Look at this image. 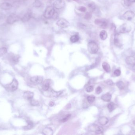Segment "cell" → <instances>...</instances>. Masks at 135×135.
Masks as SVG:
<instances>
[{
  "instance_id": "1",
  "label": "cell",
  "mask_w": 135,
  "mask_h": 135,
  "mask_svg": "<svg viewBox=\"0 0 135 135\" xmlns=\"http://www.w3.org/2000/svg\"><path fill=\"white\" fill-rule=\"evenodd\" d=\"M21 20V18L16 14L12 13L6 18V22L8 24L13 25Z\"/></svg>"
},
{
  "instance_id": "2",
  "label": "cell",
  "mask_w": 135,
  "mask_h": 135,
  "mask_svg": "<svg viewBox=\"0 0 135 135\" xmlns=\"http://www.w3.org/2000/svg\"><path fill=\"white\" fill-rule=\"evenodd\" d=\"M56 12L54 8L49 6L46 8L44 12V16L46 19H51L56 14Z\"/></svg>"
},
{
  "instance_id": "3",
  "label": "cell",
  "mask_w": 135,
  "mask_h": 135,
  "mask_svg": "<svg viewBox=\"0 0 135 135\" xmlns=\"http://www.w3.org/2000/svg\"><path fill=\"white\" fill-rule=\"evenodd\" d=\"M88 50L89 52L92 54H95L98 52L99 47L95 42L91 41L89 42L87 45Z\"/></svg>"
},
{
  "instance_id": "4",
  "label": "cell",
  "mask_w": 135,
  "mask_h": 135,
  "mask_svg": "<svg viewBox=\"0 0 135 135\" xmlns=\"http://www.w3.org/2000/svg\"><path fill=\"white\" fill-rule=\"evenodd\" d=\"M18 81L16 79H14L10 83L5 86V88L9 92H14L18 89Z\"/></svg>"
},
{
  "instance_id": "5",
  "label": "cell",
  "mask_w": 135,
  "mask_h": 135,
  "mask_svg": "<svg viewBox=\"0 0 135 135\" xmlns=\"http://www.w3.org/2000/svg\"><path fill=\"white\" fill-rule=\"evenodd\" d=\"M131 30V27L130 26L127 24H122L118 27V31L120 33H129Z\"/></svg>"
},
{
  "instance_id": "6",
  "label": "cell",
  "mask_w": 135,
  "mask_h": 135,
  "mask_svg": "<svg viewBox=\"0 0 135 135\" xmlns=\"http://www.w3.org/2000/svg\"><path fill=\"white\" fill-rule=\"evenodd\" d=\"M89 129L90 131L95 132L97 134L102 133L103 129L102 127L98 126L96 124H92L89 127Z\"/></svg>"
},
{
  "instance_id": "7",
  "label": "cell",
  "mask_w": 135,
  "mask_h": 135,
  "mask_svg": "<svg viewBox=\"0 0 135 135\" xmlns=\"http://www.w3.org/2000/svg\"><path fill=\"white\" fill-rule=\"evenodd\" d=\"M94 23L96 25L102 29L106 28L108 25L107 21L103 19H96L94 21Z\"/></svg>"
},
{
  "instance_id": "8",
  "label": "cell",
  "mask_w": 135,
  "mask_h": 135,
  "mask_svg": "<svg viewBox=\"0 0 135 135\" xmlns=\"http://www.w3.org/2000/svg\"><path fill=\"white\" fill-rule=\"evenodd\" d=\"M56 24L61 28H66L70 25V23L67 20L63 18L58 20L56 23Z\"/></svg>"
},
{
  "instance_id": "9",
  "label": "cell",
  "mask_w": 135,
  "mask_h": 135,
  "mask_svg": "<svg viewBox=\"0 0 135 135\" xmlns=\"http://www.w3.org/2000/svg\"><path fill=\"white\" fill-rule=\"evenodd\" d=\"M114 43L117 47H120L122 46V37L121 35L118 33H116L115 35L114 38Z\"/></svg>"
},
{
  "instance_id": "10",
  "label": "cell",
  "mask_w": 135,
  "mask_h": 135,
  "mask_svg": "<svg viewBox=\"0 0 135 135\" xmlns=\"http://www.w3.org/2000/svg\"><path fill=\"white\" fill-rule=\"evenodd\" d=\"M33 16V12L31 11H29L24 14L22 18H21L20 20L23 22H26L29 21Z\"/></svg>"
},
{
  "instance_id": "11",
  "label": "cell",
  "mask_w": 135,
  "mask_h": 135,
  "mask_svg": "<svg viewBox=\"0 0 135 135\" xmlns=\"http://www.w3.org/2000/svg\"><path fill=\"white\" fill-rule=\"evenodd\" d=\"M65 5L64 0H57L53 3V6L57 9L60 10L63 8Z\"/></svg>"
},
{
  "instance_id": "12",
  "label": "cell",
  "mask_w": 135,
  "mask_h": 135,
  "mask_svg": "<svg viewBox=\"0 0 135 135\" xmlns=\"http://www.w3.org/2000/svg\"><path fill=\"white\" fill-rule=\"evenodd\" d=\"M135 17V14L132 11H127L125 12L123 15V17L124 19L128 20L131 21Z\"/></svg>"
},
{
  "instance_id": "13",
  "label": "cell",
  "mask_w": 135,
  "mask_h": 135,
  "mask_svg": "<svg viewBox=\"0 0 135 135\" xmlns=\"http://www.w3.org/2000/svg\"><path fill=\"white\" fill-rule=\"evenodd\" d=\"M13 5L9 2H4L0 4V9L4 11H9L11 9Z\"/></svg>"
},
{
  "instance_id": "14",
  "label": "cell",
  "mask_w": 135,
  "mask_h": 135,
  "mask_svg": "<svg viewBox=\"0 0 135 135\" xmlns=\"http://www.w3.org/2000/svg\"><path fill=\"white\" fill-rule=\"evenodd\" d=\"M31 82L36 85H39L43 82V77L41 76H34L31 78Z\"/></svg>"
},
{
  "instance_id": "15",
  "label": "cell",
  "mask_w": 135,
  "mask_h": 135,
  "mask_svg": "<svg viewBox=\"0 0 135 135\" xmlns=\"http://www.w3.org/2000/svg\"><path fill=\"white\" fill-rule=\"evenodd\" d=\"M34 93L31 91H26L23 94V98L27 100L31 101L33 98Z\"/></svg>"
},
{
  "instance_id": "16",
  "label": "cell",
  "mask_w": 135,
  "mask_h": 135,
  "mask_svg": "<svg viewBox=\"0 0 135 135\" xmlns=\"http://www.w3.org/2000/svg\"><path fill=\"white\" fill-rule=\"evenodd\" d=\"M51 81L50 79H46L42 83V88L43 90L47 91L50 86Z\"/></svg>"
},
{
  "instance_id": "17",
  "label": "cell",
  "mask_w": 135,
  "mask_h": 135,
  "mask_svg": "<svg viewBox=\"0 0 135 135\" xmlns=\"http://www.w3.org/2000/svg\"><path fill=\"white\" fill-rule=\"evenodd\" d=\"M126 62L128 65H133L135 63V57L133 56L127 57L126 59Z\"/></svg>"
},
{
  "instance_id": "18",
  "label": "cell",
  "mask_w": 135,
  "mask_h": 135,
  "mask_svg": "<svg viewBox=\"0 0 135 135\" xmlns=\"http://www.w3.org/2000/svg\"><path fill=\"white\" fill-rule=\"evenodd\" d=\"M112 96L110 93H107L103 94L101 97V99L105 102H109L111 100Z\"/></svg>"
},
{
  "instance_id": "19",
  "label": "cell",
  "mask_w": 135,
  "mask_h": 135,
  "mask_svg": "<svg viewBox=\"0 0 135 135\" xmlns=\"http://www.w3.org/2000/svg\"><path fill=\"white\" fill-rule=\"evenodd\" d=\"M98 122L101 125L104 126L108 123L109 120L108 118L105 116H102L98 119Z\"/></svg>"
},
{
  "instance_id": "20",
  "label": "cell",
  "mask_w": 135,
  "mask_h": 135,
  "mask_svg": "<svg viewBox=\"0 0 135 135\" xmlns=\"http://www.w3.org/2000/svg\"><path fill=\"white\" fill-rule=\"evenodd\" d=\"M20 58V56L18 55L13 54L11 58L12 62L14 64H17V63L19 61Z\"/></svg>"
},
{
  "instance_id": "21",
  "label": "cell",
  "mask_w": 135,
  "mask_h": 135,
  "mask_svg": "<svg viewBox=\"0 0 135 135\" xmlns=\"http://www.w3.org/2000/svg\"><path fill=\"white\" fill-rule=\"evenodd\" d=\"M42 133L45 135H51L53 134V131L51 128L47 127L43 129Z\"/></svg>"
},
{
  "instance_id": "22",
  "label": "cell",
  "mask_w": 135,
  "mask_h": 135,
  "mask_svg": "<svg viewBox=\"0 0 135 135\" xmlns=\"http://www.w3.org/2000/svg\"><path fill=\"white\" fill-rule=\"evenodd\" d=\"M102 67L103 70L107 73L110 72L111 71V67L108 63L103 62L102 63Z\"/></svg>"
},
{
  "instance_id": "23",
  "label": "cell",
  "mask_w": 135,
  "mask_h": 135,
  "mask_svg": "<svg viewBox=\"0 0 135 135\" xmlns=\"http://www.w3.org/2000/svg\"><path fill=\"white\" fill-rule=\"evenodd\" d=\"M107 108H108L109 112H111L117 108V105L111 102L108 104Z\"/></svg>"
},
{
  "instance_id": "24",
  "label": "cell",
  "mask_w": 135,
  "mask_h": 135,
  "mask_svg": "<svg viewBox=\"0 0 135 135\" xmlns=\"http://www.w3.org/2000/svg\"><path fill=\"white\" fill-rule=\"evenodd\" d=\"M100 37L102 40H105L107 37V33L105 30H102L100 32Z\"/></svg>"
},
{
  "instance_id": "25",
  "label": "cell",
  "mask_w": 135,
  "mask_h": 135,
  "mask_svg": "<svg viewBox=\"0 0 135 135\" xmlns=\"http://www.w3.org/2000/svg\"><path fill=\"white\" fill-rule=\"evenodd\" d=\"M79 39V37L78 35H74L72 36L70 39V41L72 43H76L78 41Z\"/></svg>"
},
{
  "instance_id": "26",
  "label": "cell",
  "mask_w": 135,
  "mask_h": 135,
  "mask_svg": "<svg viewBox=\"0 0 135 135\" xmlns=\"http://www.w3.org/2000/svg\"><path fill=\"white\" fill-rule=\"evenodd\" d=\"M27 122L28 123V125L27 126L23 127L25 130H29V129L32 128L33 126V123L31 121H30V120H27Z\"/></svg>"
},
{
  "instance_id": "27",
  "label": "cell",
  "mask_w": 135,
  "mask_h": 135,
  "mask_svg": "<svg viewBox=\"0 0 135 135\" xmlns=\"http://www.w3.org/2000/svg\"><path fill=\"white\" fill-rule=\"evenodd\" d=\"M116 86H117L118 89H120V90H122V89H124V84L122 81H119L118 82L116 83Z\"/></svg>"
},
{
  "instance_id": "28",
  "label": "cell",
  "mask_w": 135,
  "mask_h": 135,
  "mask_svg": "<svg viewBox=\"0 0 135 135\" xmlns=\"http://www.w3.org/2000/svg\"><path fill=\"white\" fill-rule=\"evenodd\" d=\"M134 3H135V0H124V3L126 7H130Z\"/></svg>"
},
{
  "instance_id": "29",
  "label": "cell",
  "mask_w": 135,
  "mask_h": 135,
  "mask_svg": "<svg viewBox=\"0 0 135 135\" xmlns=\"http://www.w3.org/2000/svg\"><path fill=\"white\" fill-rule=\"evenodd\" d=\"M88 7L90 10V11L92 12L96 10V6L95 4L93 3H90L89 5H88Z\"/></svg>"
},
{
  "instance_id": "30",
  "label": "cell",
  "mask_w": 135,
  "mask_h": 135,
  "mask_svg": "<svg viewBox=\"0 0 135 135\" xmlns=\"http://www.w3.org/2000/svg\"><path fill=\"white\" fill-rule=\"evenodd\" d=\"M95 100V97L93 95H90L87 97V100L89 103H92Z\"/></svg>"
},
{
  "instance_id": "31",
  "label": "cell",
  "mask_w": 135,
  "mask_h": 135,
  "mask_svg": "<svg viewBox=\"0 0 135 135\" xmlns=\"http://www.w3.org/2000/svg\"><path fill=\"white\" fill-rule=\"evenodd\" d=\"M42 3L39 0H36L33 4L34 7L35 8L40 7L42 6Z\"/></svg>"
},
{
  "instance_id": "32",
  "label": "cell",
  "mask_w": 135,
  "mask_h": 135,
  "mask_svg": "<svg viewBox=\"0 0 135 135\" xmlns=\"http://www.w3.org/2000/svg\"><path fill=\"white\" fill-rule=\"evenodd\" d=\"M62 93V91H59V92H56V91H54V90H52L51 91V95L53 97H58L59 96V95H61V94Z\"/></svg>"
},
{
  "instance_id": "33",
  "label": "cell",
  "mask_w": 135,
  "mask_h": 135,
  "mask_svg": "<svg viewBox=\"0 0 135 135\" xmlns=\"http://www.w3.org/2000/svg\"><path fill=\"white\" fill-rule=\"evenodd\" d=\"M7 52V48L5 47H3L0 48V56L4 55Z\"/></svg>"
},
{
  "instance_id": "34",
  "label": "cell",
  "mask_w": 135,
  "mask_h": 135,
  "mask_svg": "<svg viewBox=\"0 0 135 135\" xmlns=\"http://www.w3.org/2000/svg\"><path fill=\"white\" fill-rule=\"evenodd\" d=\"M71 115L70 114H68L66 115L61 120V121L63 122H66L67 120H68V119L70 118L71 117Z\"/></svg>"
},
{
  "instance_id": "35",
  "label": "cell",
  "mask_w": 135,
  "mask_h": 135,
  "mask_svg": "<svg viewBox=\"0 0 135 135\" xmlns=\"http://www.w3.org/2000/svg\"><path fill=\"white\" fill-rule=\"evenodd\" d=\"M92 18V14L90 12H87L85 15V19L86 20H90Z\"/></svg>"
},
{
  "instance_id": "36",
  "label": "cell",
  "mask_w": 135,
  "mask_h": 135,
  "mask_svg": "<svg viewBox=\"0 0 135 135\" xmlns=\"http://www.w3.org/2000/svg\"><path fill=\"white\" fill-rule=\"evenodd\" d=\"M6 16L2 12H0V23L2 22L4 20L6 19Z\"/></svg>"
},
{
  "instance_id": "37",
  "label": "cell",
  "mask_w": 135,
  "mask_h": 135,
  "mask_svg": "<svg viewBox=\"0 0 135 135\" xmlns=\"http://www.w3.org/2000/svg\"><path fill=\"white\" fill-rule=\"evenodd\" d=\"M31 105L33 106H37L39 104V102L37 101L32 99L31 100Z\"/></svg>"
},
{
  "instance_id": "38",
  "label": "cell",
  "mask_w": 135,
  "mask_h": 135,
  "mask_svg": "<svg viewBox=\"0 0 135 135\" xmlns=\"http://www.w3.org/2000/svg\"><path fill=\"white\" fill-rule=\"evenodd\" d=\"M94 90V87L92 86H88L87 87L86 89V90L88 92H92Z\"/></svg>"
},
{
  "instance_id": "39",
  "label": "cell",
  "mask_w": 135,
  "mask_h": 135,
  "mask_svg": "<svg viewBox=\"0 0 135 135\" xmlns=\"http://www.w3.org/2000/svg\"><path fill=\"white\" fill-rule=\"evenodd\" d=\"M102 91V88L100 87V86H98L97 87V88L96 89V93L97 94H100Z\"/></svg>"
},
{
  "instance_id": "40",
  "label": "cell",
  "mask_w": 135,
  "mask_h": 135,
  "mask_svg": "<svg viewBox=\"0 0 135 135\" xmlns=\"http://www.w3.org/2000/svg\"><path fill=\"white\" fill-rule=\"evenodd\" d=\"M114 74L116 77H118L121 74V71L119 70H115L114 72Z\"/></svg>"
},
{
  "instance_id": "41",
  "label": "cell",
  "mask_w": 135,
  "mask_h": 135,
  "mask_svg": "<svg viewBox=\"0 0 135 135\" xmlns=\"http://www.w3.org/2000/svg\"><path fill=\"white\" fill-rule=\"evenodd\" d=\"M78 10L81 12H85L87 11V8L85 7L81 6L79 8Z\"/></svg>"
},
{
  "instance_id": "42",
  "label": "cell",
  "mask_w": 135,
  "mask_h": 135,
  "mask_svg": "<svg viewBox=\"0 0 135 135\" xmlns=\"http://www.w3.org/2000/svg\"><path fill=\"white\" fill-rule=\"evenodd\" d=\"M107 83L108 85H113V81L111 80H107Z\"/></svg>"
},
{
  "instance_id": "43",
  "label": "cell",
  "mask_w": 135,
  "mask_h": 135,
  "mask_svg": "<svg viewBox=\"0 0 135 135\" xmlns=\"http://www.w3.org/2000/svg\"><path fill=\"white\" fill-rule=\"evenodd\" d=\"M49 105H50V106L52 107V106H53V105H54V103L53 102H52V101H51V102H50V104H49Z\"/></svg>"
},
{
  "instance_id": "44",
  "label": "cell",
  "mask_w": 135,
  "mask_h": 135,
  "mask_svg": "<svg viewBox=\"0 0 135 135\" xmlns=\"http://www.w3.org/2000/svg\"><path fill=\"white\" fill-rule=\"evenodd\" d=\"M73 1H76V2L77 3H79V2H80V1H79V0H73Z\"/></svg>"
},
{
  "instance_id": "45",
  "label": "cell",
  "mask_w": 135,
  "mask_h": 135,
  "mask_svg": "<svg viewBox=\"0 0 135 135\" xmlns=\"http://www.w3.org/2000/svg\"><path fill=\"white\" fill-rule=\"evenodd\" d=\"M133 70H135V64L133 65Z\"/></svg>"
},
{
  "instance_id": "46",
  "label": "cell",
  "mask_w": 135,
  "mask_h": 135,
  "mask_svg": "<svg viewBox=\"0 0 135 135\" xmlns=\"http://www.w3.org/2000/svg\"><path fill=\"white\" fill-rule=\"evenodd\" d=\"M133 123L135 125V120H134V121H133Z\"/></svg>"
}]
</instances>
